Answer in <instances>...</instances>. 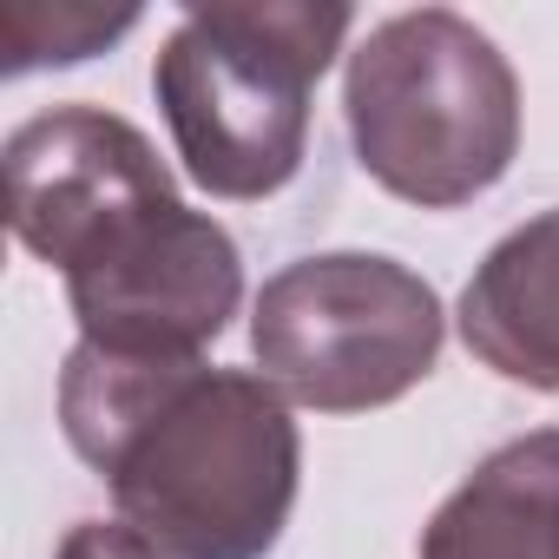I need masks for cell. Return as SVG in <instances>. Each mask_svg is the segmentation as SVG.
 I'll return each instance as SVG.
<instances>
[{"instance_id":"obj_4","label":"cell","mask_w":559,"mask_h":559,"mask_svg":"<svg viewBox=\"0 0 559 559\" xmlns=\"http://www.w3.org/2000/svg\"><path fill=\"white\" fill-rule=\"evenodd\" d=\"M250 343L284 395L323 415H356L408 395L435 369L441 304L389 257H304L263 284Z\"/></svg>"},{"instance_id":"obj_7","label":"cell","mask_w":559,"mask_h":559,"mask_svg":"<svg viewBox=\"0 0 559 559\" xmlns=\"http://www.w3.org/2000/svg\"><path fill=\"white\" fill-rule=\"evenodd\" d=\"M467 349L526 389H559V211L520 224L461 297Z\"/></svg>"},{"instance_id":"obj_3","label":"cell","mask_w":559,"mask_h":559,"mask_svg":"<svg viewBox=\"0 0 559 559\" xmlns=\"http://www.w3.org/2000/svg\"><path fill=\"white\" fill-rule=\"evenodd\" d=\"M349 139L362 171L421 204L448 211L500 185L520 145V86L500 47L448 14H395L349 53Z\"/></svg>"},{"instance_id":"obj_8","label":"cell","mask_w":559,"mask_h":559,"mask_svg":"<svg viewBox=\"0 0 559 559\" xmlns=\"http://www.w3.org/2000/svg\"><path fill=\"white\" fill-rule=\"evenodd\" d=\"M421 559H559V435H526L435 513Z\"/></svg>"},{"instance_id":"obj_9","label":"cell","mask_w":559,"mask_h":559,"mask_svg":"<svg viewBox=\"0 0 559 559\" xmlns=\"http://www.w3.org/2000/svg\"><path fill=\"white\" fill-rule=\"evenodd\" d=\"M132 27H139V8H40V0H8L0 8V60H8V73L47 67V60L67 67V60L112 47Z\"/></svg>"},{"instance_id":"obj_5","label":"cell","mask_w":559,"mask_h":559,"mask_svg":"<svg viewBox=\"0 0 559 559\" xmlns=\"http://www.w3.org/2000/svg\"><path fill=\"white\" fill-rule=\"evenodd\" d=\"M237 290V243L178 198L126 211L67 263V297L86 343L132 362H191L230 323Z\"/></svg>"},{"instance_id":"obj_1","label":"cell","mask_w":559,"mask_h":559,"mask_svg":"<svg viewBox=\"0 0 559 559\" xmlns=\"http://www.w3.org/2000/svg\"><path fill=\"white\" fill-rule=\"evenodd\" d=\"M60 421L158 559H263L297 500V421L263 376L80 343Z\"/></svg>"},{"instance_id":"obj_6","label":"cell","mask_w":559,"mask_h":559,"mask_svg":"<svg viewBox=\"0 0 559 559\" xmlns=\"http://www.w3.org/2000/svg\"><path fill=\"white\" fill-rule=\"evenodd\" d=\"M8 224L14 237L47 257V263H73L99 230H112L126 211L178 198L158 152L145 145L139 126L99 112V106H60L27 119L8 139Z\"/></svg>"},{"instance_id":"obj_2","label":"cell","mask_w":559,"mask_h":559,"mask_svg":"<svg viewBox=\"0 0 559 559\" xmlns=\"http://www.w3.org/2000/svg\"><path fill=\"white\" fill-rule=\"evenodd\" d=\"M349 8H191L158 53V106L185 171L211 198H270L290 185L310 139V93L336 60Z\"/></svg>"},{"instance_id":"obj_10","label":"cell","mask_w":559,"mask_h":559,"mask_svg":"<svg viewBox=\"0 0 559 559\" xmlns=\"http://www.w3.org/2000/svg\"><path fill=\"white\" fill-rule=\"evenodd\" d=\"M60 559H158L132 526H106V520H86V526H73L67 533V546H60Z\"/></svg>"}]
</instances>
